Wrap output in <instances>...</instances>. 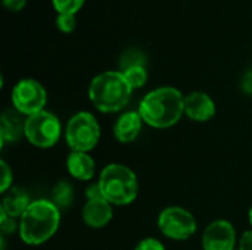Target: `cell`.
Returning a JSON list of instances; mask_svg holds the SVG:
<instances>
[{
	"label": "cell",
	"instance_id": "9c48e42d",
	"mask_svg": "<svg viewBox=\"0 0 252 250\" xmlns=\"http://www.w3.org/2000/svg\"><path fill=\"white\" fill-rule=\"evenodd\" d=\"M238 236L233 224L227 220H216L202 233L204 250H235Z\"/></svg>",
	"mask_w": 252,
	"mask_h": 250
},
{
	"label": "cell",
	"instance_id": "7c38bea8",
	"mask_svg": "<svg viewBox=\"0 0 252 250\" xmlns=\"http://www.w3.org/2000/svg\"><path fill=\"white\" fill-rule=\"evenodd\" d=\"M143 124L145 122L137 111H128L121 113L112 128L115 140H118L123 144L134 141L139 137Z\"/></svg>",
	"mask_w": 252,
	"mask_h": 250
},
{
	"label": "cell",
	"instance_id": "8fae6325",
	"mask_svg": "<svg viewBox=\"0 0 252 250\" xmlns=\"http://www.w3.org/2000/svg\"><path fill=\"white\" fill-rule=\"evenodd\" d=\"M185 115L193 122H207L216 115V102L204 91H192L185 96Z\"/></svg>",
	"mask_w": 252,
	"mask_h": 250
},
{
	"label": "cell",
	"instance_id": "7402d4cb",
	"mask_svg": "<svg viewBox=\"0 0 252 250\" xmlns=\"http://www.w3.org/2000/svg\"><path fill=\"white\" fill-rule=\"evenodd\" d=\"M134 250H165V246L158 239L146 237V239H143V240H140L137 243Z\"/></svg>",
	"mask_w": 252,
	"mask_h": 250
},
{
	"label": "cell",
	"instance_id": "5b68a950",
	"mask_svg": "<svg viewBox=\"0 0 252 250\" xmlns=\"http://www.w3.org/2000/svg\"><path fill=\"white\" fill-rule=\"evenodd\" d=\"M100 124L90 112L81 111L72 115L63 130L65 141L71 152L90 153L100 140Z\"/></svg>",
	"mask_w": 252,
	"mask_h": 250
},
{
	"label": "cell",
	"instance_id": "5bb4252c",
	"mask_svg": "<svg viewBox=\"0 0 252 250\" xmlns=\"http://www.w3.org/2000/svg\"><path fill=\"white\" fill-rule=\"evenodd\" d=\"M25 118L16 109H7L0 118V139L3 143H16L24 136Z\"/></svg>",
	"mask_w": 252,
	"mask_h": 250
},
{
	"label": "cell",
	"instance_id": "52a82bcc",
	"mask_svg": "<svg viewBox=\"0 0 252 250\" xmlns=\"http://www.w3.org/2000/svg\"><path fill=\"white\" fill-rule=\"evenodd\" d=\"M157 225L164 237L174 242H186L198 230L193 214L182 206H168L162 209L158 215Z\"/></svg>",
	"mask_w": 252,
	"mask_h": 250
},
{
	"label": "cell",
	"instance_id": "6da1fadb",
	"mask_svg": "<svg viewBox=\"0 0 252 250\" xmlns=\"http://www.w3.org/2000/svg\"><path fill=\"white\" fill-rule=\"evenodd\" d=\"M137 112L149 127L170 128L185 115V94L170 85L154 88L140 100Z\"/></svg>",
	"mask_w": 252,
	"mask_h": 250
},
{
	"label": "cell",
	"instance_id": "ffe728a7",
	"mask_svg": "<svg viewBox=\"0 0 252 250\" xmlns=\"http://www.w3.org/2000/svg\"><path fill=\"white\" fill-rule=\"evenodd\" d=\"M0 230L3 234H12L19 230V221L0 211Z\"/></svg>",
	"mask_w": 252,
	"mask_h": 250
},
{
	"label": "cell",
	"instance_id": "30bf717a",
	"mask_svg": "<svg viewBox=\"0 0 252 250\" xmlns=\"http://www.w3.org/2000/svg\"><path fill=\"white\" fill-rule=\"evenodd\" d=\"M81 217L87 227L100 230L112 221L114 206L105 197L87 199L81 209Z\"/></svg>",
	"mask_w": 252,
	"mask_h": 250
},
{
	"label": "cell",
	"instance_id": "9a60e30c",
	"mask_svg": "<svg viewBox=\"0 0 252 250\" xmlns=\"http://www.w3.org/2000/svg\"><path fill=\"white\" fill-rule=\"evenodd\" d=\"M31 202L32 200L30 199V196H28V193L25 190L18 189V187H10L4 193V196H3L0 211H3L9 217H12V218L19 221V218L28 209Z\"/></svg>",
	"mask_w": 252,
	"mask_h": 250
},
{
	"label": "cell",
	"instance_id": "ac0fdd59",
	"mask_svg": "<svg viewBox=\"0 0 252 250\" xmlns=\"http://www.w3.org/2000/svg\"><path fill=\"white\" fill-rule=\"evenodd\" d=\"M58 15H75L86 3V0H52Z\"/></svg>",
	"mask_w": 252,
	"mask_h": 250
},
{
	"label": "cell",
	"instance_id": "d4e9b609",
	"mask_svg": "<svg viewBox=\"0 0 252 250\" xmlns=\"http://www.w3.org/2000/svg\"><path fill=\"white\" fill-rule=\"evenodd\" d=\"M25 4H27V0H3V6L12 12L22 10L25 7Z\"/></svg>",
	"mask_w": 252,
	"mask_h": 250
},
{
	"label": "cell",
	"instance_id": "7a4b0ae2",
	"mask_svg": "<svg viewBox=\"0 0 252 250\" xmlns=\"http://www.w3.org/2000/svg\"><path fill=\"white\" fill-rule=\"evenodd\" d=\"M61 225V209L49 199H35L19 218L18 234L25 245L40 246L49 242Z\"/></svg>",
	"mask_w": 252,
	"mask_h": 250
},
{
	"label": "cell",
	"instance_id": "cb8c5ba5",
	"mask_svg": "<svg viewBox=\"0 0 252 250\" xmlns=\"http://www.w3.org/2000/svg\"><path fill=\"white\" fill-rule=\"evenodd\" d=\"M241 88L245 94L252 96V69L244 74V77L241 80Z\"/></svg>",
	"mask_w": 252,
	"mask_h": 250
},
{
	"label": "cell",
	"instance_id": "4fadbf2b",
	"mask_svg": "<svg viewBox=\"0 0 252 250\" xmlns=\"http://www.w3.org/2000/svg\"><path fill=\"white\" fill-rule=\"evenodd\" d=\"M68 174L78 181H90L96 172V161L90 153L71 152L66 158Z\"/></svg>",
	"mask_w": 252,
	"mask_h": 250
},
{
	"label": "cell",
	"instance_id": "277c9868",
	"mask_svg": "<svg viewBox=\"0 0 252 250\" xmlns=\"http://www.w3.org/2000/svg\"><path fill=\"white\" fill-rule=\"evenodd\" d=\"M97 184L103 197L112 206L131 205L139 193V180L134 171L118 162L108 164L99 174Z\"/></svg>",
	"mask_w": 252,
	"mask_h": 250
},
{
	"label": "cell",
	"instance_id": "44dd1931",
	"mask_svg": "<svg viewBox=\"0 0 252 250\" xmlns=\"http://www.w3.org/2000/svg\"><path fill=\"white\" fill-rule=\"evenodd\" d=\"M0 168H1V184H0V192L4 194V193L12 187L13 172H12V168L7 165L6 161H0Z\"/></svg>",
	"mask_w": 252,
	"mask_h": 250
},
{
	"label": "cell",
	"instance_id": "603a6c76",
	"mask_svg": "<svg viewBox=\"0 0 252 250\" xmlns=\"http://www.w3.org/2000/svg\"><path fill=\"white\" fill-rule=\"evenodd\" d=\"M238 249L239 250H252V228L245 231L242 237L238 242Z\"/></svg>",
	"mask_w": 252,
	"mask_h": 250
},
{
	"label": "cell",
	"instance_id": "d6986e66",
	"mask_svg": "<svg viewBox=\"0 0 252 250\" xmlns=\"http://www.w3.org/2000/svg\"><path fill=\"white\" fill-rule=\"evenodd\" d=\"M56 27L62 32H65V34L72 32L75 29V27H77L75 15H65V13L58 15V18H56Z\"/></svg>",
	"mask_w": 252,
	"mask_h": 250
},
{
	"label": "cell",
	"instance_id": "ba28073f",
	"mask_svg": "<svg viewBox=\"0 0 252 250\" xmlns=\"http://www.w3.org/2000/svg\"><path fill=\"white\" fill-rule=\"evenodd\" d=\"M12 105L24 116H31L44 111L47 105L46 88L32 78L18 81L12 88Z\"/></svg>",
	"mask_w": 252,
	"mask_h": 250
},
{
	"label": "cell",
	"instance_id": "2e32d148",
	"mask_svg": "<svg viewBox=\"0 0 252 250\" xmlns=\"http://www.w3.org/2000/svg\"><path fill=\"white\" fill-rule=\"evenodd\" d=\"M50 200L62 211L74 203V187L68 181H58L52 189Z\"/></svg>",
	"mask_w": 252,
	"mask_h": 250
},
{
	"label": "cell",
	"instance_id": "4316f807",
	"mask_svg": "<svg viewBox=\"0 0 252 250\" xmlns=\"http://www.w3.org/2000/svg\"><path fill=\"white\" fill-rule=\"evenodd\" d=\"M235 250H239V249H235Z\"/></svg>",
	"mask_w": 252,
	"mask_h": 250
},
{
	"label": "cell",
	"instance_id": "3957f363",
	"mask_svg": "<svg viewBox=\"0 0 252 250\" xmlns=\"http://www.w3.org/2000/svg\"><path fill=\"white\" fill-rule=\"evenodd\" d=\"M133 91L121 71H105L90 81L89 100L99 112L115 113L128 105Z\"/></svg>",
	"mask_w": 252,
	"mask_h": 250
},
{
	"label": "cell",
	"instance_id": "e0dca14e",
	"mask_svg": "<svg viewBox=\"0 0 252 250\" xmlns=\"http://www.w3.org/2000/svg\"><path fill=\"white\" fill-rule=\"evenodd\" d=\"M120 71L123 72V75L126 77L128 84L133 87V90L143 87L148 81L146 63H131V65L123 66Z\"/></svg>",
	"mask_w": 252,
	"mask_h": 250
},
{
	"label": "cell",
	"instance_id": "484cf974",
	"mask_svg": "<svg viewBox=\"0 0 252 250\" xmlns=\"http://www.w3.org/2000/svg\"><path fill=\"white\" fill-rule=\"evenodd\" d=\"M248 221H250V224H251V228H252V205H251V208H250V211H248Z\"/></svg>",
	"mask_w": 252,
	"mask_h": 250
},
{
	"label": "cell",
	"instance_id": "8992f818",
	"mask_svg": "<svg viewBox=\"0 0 252 250\" xmlns=\"http://www.w3.org/2000/svg\"><path fill=\"white\" fill-rule=\"evenodd\" d=\"M61 136L62 124L55 113L44 109L25 118L24 137L28 140L30 144L38 149L53 147L59 141Z\"/></svg>",
	"mask_w": 252,
	"mask_h": 250
}]
</instances>
